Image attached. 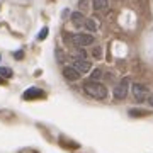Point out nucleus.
I'll return each instance as SVG.
<instances>
[{"label": "nucleus", "instance_id": "1", "mask_svg": "<svg viewBox=\"0 0 153 153\" xmlns=\"http://www.w3.org/2000/svg\"><path fill=\"white\" fill-rule=\"evenodd\" d=\"M83 92L94 99H105L107 97V88L105 85L99 82H85L83 83Z\"/></svg>", "mask_w": 153, "mask_h": 153}, {"label": "nucleus", "instance_id": "2", "mask_svg": "<svg viewBox=\"0 0 153 153\" xmlns=\"http://www.w3.org/2000/svg\"><path fill=\"white\" fill-rule=\"evenodd\" d=\"M128 94H129V76H124L119 80V83H116L112 95L116 100H123V99H126Z\"/></svg>", "mask_w": 153, "mask_h": 153}, {"label": "nucleus", "instance_id": "3", "mask_svg": "<svg viewBox=\"0 0 153 153\" xmlns=\"http://www.w3.org/2000/svg\"><path fill=\"white\" fill-rule=\"evenodd\" d=\"M133 97L136 99L138 102L146 100V97H148V87H146V85H143V83H134V85H133Z\"/></svg>", "mask_w": 153, "mask_h": 153}, {"label": "nucleus", "instance_id": "4", "mask_svg": "<svg viewBox=\"0 0 153 153\" xmlns=\"http://www.w3.org/2000/svg\"><path fill=\"white\" fill-rule=\"evenodd\" d=\"M73 43L75 46H80V48H85V46H90L94 44V36L92 34H75L73 36Z\"/></svg>", "mask_w": 153, "mask_h": 153}, {"label": "nucleus", "instance_id": "5", "mask_svg": "<svg viewBox=\"0 0 153 153\" xmlns=\"http://www.w3.org/2000/svg\"><path fill=\"white\" fill-rule=\"evenodd\" d=\"M73 68H75L78 73H88V71L92 70V65H90L87 60H75L73 61Z\"/></svg>", "mask_w": 153, "mask_h": 153}, {"label": "nucleus", "instance_id": "6", "mask_svg": "<svg viewBox=\"0 0 153 153\" xmlns=\"http://www.w3.org/2000/svg\"><path fill=\"white\" fill-rule=\"evenodd\" d=\"M41 97H44V90H41V88H38V87H31V88H27V90L24 92V99H26V100L41 99Z\"/></svg>", "mask_w": 153, "mask_h": 153}, {"label": "nucleus", "instance_id": "7", "mask_svg": "<svg viewBox=\"0 0 153 153\" xmlns=\"http://www.w3.org/2000/svg\"><path fill=\"white\" fill-rule=\"evenodd\" d=\"M63 76H65L68 82H76L80 78V73L73 68V66H65L63 68Z\"/></svg>", "mask_w": 153, "mask_h": 153}, {"label": "nucleus", "instance_id": "8", "mask_svg": "<svg viewBox=\"0 0 153 153\" xmlns=\"http://www.w3.org/2000/svg\"><path fill=\"white\" fill-rule=\"evenodd\" d=\"M71 22H73L75 27H83V24H85V16H83L82 12H73V14H71Z\"/></svg>", "mask_w": 153, "mask_h": 153}, {"label": "nucleus", "instance_id": "9", "mask_svg": "<svg viewBox=\"0 0 153 153\" xmlns=\"http://www.w3.org/2000/svg\"><path fill=\"white\" fill-rule=\"evenodd\" d=\"M109 9V0H94V10L95 12H105Z\"/></svg>", "mask_w": 153, "mask_h": 153}, {"label": "nucleus", "instance_id": "10", "mask_svg": "<svg viewBox=\"0 0 153 153\" xmlns=\"http://www.w3.org/2000/svg\"><path fill=\"white\" fill-rule=\"evenodd\" d=\"M83 27L87 29V31H90V33H95V31H97V22L94 21V19H85Z\"/></svg>", "mask_w": 153, "mask_h": 153}, {"label": "nucleus", "instance_id": "11", "mask_svg": "<svg viewBox=\"0 0 153 153\" xmlns=\"http://www.w3.org/2000/svg\"><path fill=\"white\" fill-rule=\"evenodd\" d=\"M92 55H94L95 60H100V58H102V48H100V46H95L94 51H92Z\"/></svg>", "mask_w": 153, "mask_h": 153}, {"label": "nucleus", "instance_id": "12", "mask_svg": "<svg viewBox=\"0 0 153 153\" xmlns=\"http://www.w3.org/2000/svg\"><path fill=\"white\" fill-rule=\"evenodd\" d=\"M129 116H150L148 111H140V109H133L129 111Z\"/></svg>", "mask_w": 153, "mask_h": 153}, {"label": "nucleus", "instance_id": "13", "mask_svg": "<svg viewBox=\"0 0 153 153\" xmlns=\"http://www.w3.org/2000/svg\"><path fill=\"white\" fill-rule=\"evenodd\" d=\"M100 76H102V70H100V68H97V70H94V71H92V76H90V80H92V82H95V80H99Z\"/></svg>", "mask_w": 153, "mask_h": 153}, {"label": "nucleus", "instance_id": "14", "mask_svg": "<svg viewBox=\"0 0 153 153\" xmlns=\"http://www.w3.org/2000/svg\"><path fill=\"white\" fill-rule=\"evenodd\" d=\"M78 7H80V10H82V12H88V7H90V4H88V0H80Z\"/></svg>", "mask_w": 153, "mask_h": 153}, {"label": "nucleus", "instance_id": "15", "mask_svg": "<svg viewBox=\"0 0 153 153\" xmlns=\"http://www.w3.org/2000/svg\"><path fill=\"white\" fill-rule=\"evenodd\" d=\"M0 75H2V76H7V78H9V76H12V70H10V68H5V66H2V68H0Z\"/></svg>", "mask_w": 153, "mask_h": 153}, {"label": "nucleus", "instance_id": "16", "mask_svg": "<svg viewBox=\"0 0 153 153\" xmlns=\"http://www.w3.org/2000/svg\"><path fill=\"white\" fill-rule=\"evenodd\" d=\"M48 33H49V29L48 27H43V29H41V33L38 34V39H39V41H43V39L48 36Z\"/></svg>", "mask_w": 153, "mask_h": 153}, {"label": "nucleus", "instance_id": "17", "mask_svg": "<svg viewBox=\"0 0 153 153\" xmlns=\"http://www.w3.org/2000/svg\"><path fill=\"white\" fill-rule=\"evenodd\" d=\"M14 56H16L17 60H21V58H22V56H24V55H22V51H17V53H16V55H14Z\"/></svg>", "mask_w": 153, "mask_h": 153}, {"label": "nucleus", "instance_id": "18", "mask_svg": "<svg viewBox=\"0 0 153 153\" xmlns=\"http://www.w3.org/2000/svg\"><path fill=\"white\" fill-rule=\"evenodd\" d=\"M148 102H150V105H152V107H153V94H152V95H150V97H148Z\"/></svg>", "mask_w": 153, "mask_h": 153}, {"label": "nucleus", "instance_id": "19", "mask_svg": "<svg viewBox=\"0 0 153 153\" xmlns=\"http://www.w3.org/2000/svg\"><path fill=\"white\" fill-rule=\"evenodd\" d=\"M0 83H4V80H2V76H0Z\"/></svg>", "mask_w": 153, "mask_h": 153}]
</instances>
